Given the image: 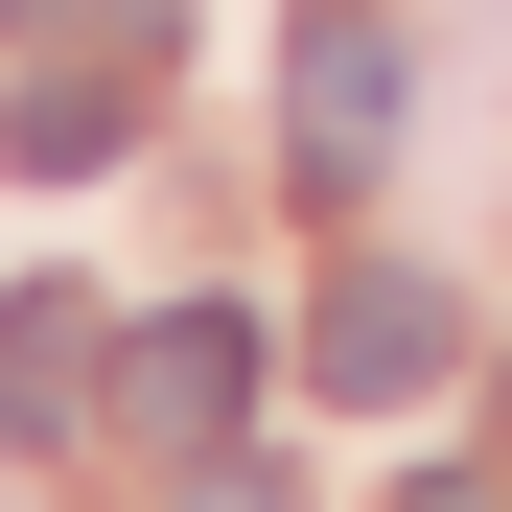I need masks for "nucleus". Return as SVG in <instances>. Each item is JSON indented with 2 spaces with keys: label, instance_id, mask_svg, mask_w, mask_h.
Listing matches in <instances>:
<instances>
[{
  "label": "nucleus",
  "instance_id": "f03ea898",
  "mask_svg": "<svg viewBox=\"0 0 512 512\" xmlns=\"http://www.w3.org/2000/svg\"><path fill=\"white\" fill-rule=\"evenodd\" d=\"M117 443H163V466H233V419H256V303H163V326H117Z\"/></svg>",
  "mask_w": 512,
  "mask_h": 512
},
{
  "label": "nucleus",
  "instance_id": "f257e3e1",
  "mask_svg": "<svg viewBox=\"0 0 512 512\" xmlns=\"http://www.w3.org/2000/svg\"><path fill=\"white\" fill-rule=\"evenodd\" d=\"M396 117H419V70H396V0H280V163L326 210L396 163Z\"/></svg>",
  "mask_w": 512,
  "mask_h": 512
},
{
  "label": "nucleus",
  "instance_id": "20e7f679",
  "mask_svg": "<svg viewBox=\"0 0 512 512\" xmlns=\"http://www.w3.org/2000/svg\"><path fill=\"white\" fill-rule=\"evenodd\" d=\"M94 396H117V326L70 303V280H24V303H0V443H70Z\"/></svg>",
  "mask_w": 512,
  "mask_h": 512
},
{
  "label": "nucleus",
  "instance_id": "7ed1b4c3",
  "mask_svg": "<svg viewBox=\"0 0 512 512\" xmlns=\"http://www.w3.org/2000/svg\"><path fill=\"white\" fill-rule=\"evenodd\" d=\"M443 350H466V303L419 280V256H350V280L303 303V373L350 396V419H419V396H443Z\"/></svg>",
  "mask_w": 512,
  "mask_h": 512
},
{
  "label": "nucleus",
  "instance_id": "39448f33",
  "mask_svg": "<svg viewBox=\"0 0 512 512\" xmlns=\"http://www.w3.org/2000/svg\"><path fill=\"white\" fill-rule=\"evenodd\" d=\"M140 117L117 94H0V163H24V187H94V163H117Z\"/></svg>",
  "mask_w": 512,
  "mask_h": 512
},
{
  "label": "nucleus",
  "instance_id": "0eeeda50",
  "mask_svg": "<svg viewBox=\"0 0 512 512\" xmlns=\"http://www.w3.org/2000/svg\"><path fill=\"white\" fill-rule=\"evenodd\" d=\"M187 512H303V489H256V466H187Z\"/></svg>",
  "mask_w": 512,
  "mask_h": 512
},
{
  "label": "nucleus",
  "instance_id": "423d86ee",
  "mask_svg": "<svg viewBox=\"0 0 512 512\" xmlns=\"http://www.w3.org/2000/svg\"><path fill=\"white\" fill-rule=\"evenodd\" d=\"M396 512H512V466H419V489H396Z\"/></svg>",
  "mask_w": 512,
  "mask_h": 512
}]
</instances>
